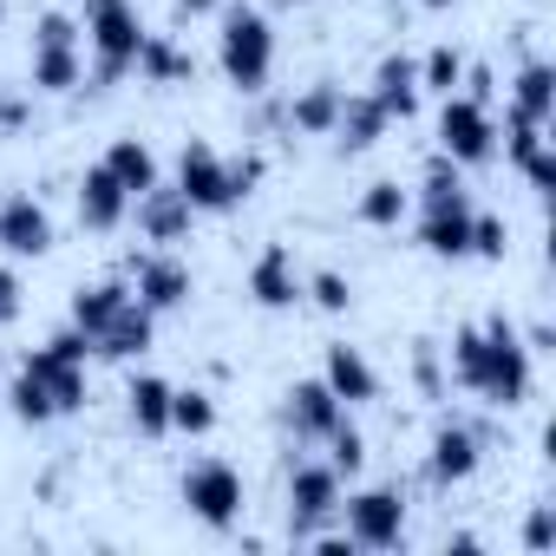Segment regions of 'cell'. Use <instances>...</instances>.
Returning <instances> with one entry per match:
<instances>
[{
  "mask_svg": "<svg viewBox=\"0 0 556 556\" xmlns=\"http://www.w3.org/2000/svg\"><path fill=\"white\" fill-rule=\"evenodd\" d=\"M530 361L536 354L523 348V334L504 315H484V321L452 334V380L465 393H478L484 406H497V413L530 400Z\"/></svg>",
  "mask_w": 556,
  "mask_h": 556,
  "instance_id": "1",
  "label": "cell"
},
{
  "mask_svg": "<svg viewBox=\"0 0 556 556\" xmlns=\"http://www.w3.org/2000/svg\"><path fill=\"white\" fill-rule=\"evenodd\" d=\"M86 47H92V92L118 86L131 66H138V47H144V21L131 0H86V21H79Z\"/></svg>",
  "mask_w": 556,
  "mask_h": 556,
  "instance_id": "2",
  "label": "cell"
},
{
  "mask_svg": "<svg viewBox=\"0 0 556 556\" xmlns=\"http://www.w3.org/2000/svg\"><path fill=\"white\" fill-rule=\"evenodd\" d=\"M216 66L236 92H262L268 73H275V27L255 8H229L223 34H216Z\"/></svg>",
  "mask_w": 556,
  "mask_h": 556,
  "instance_id": "3",
  "label": "cell"
},
{
  "mask_svg": "<svg viewBox=\"0 0 556 556\" xmlns=\"http://www.w3.org/2000/svg\"><path fill=\"white\" fill-rule=\"evenodd\" d=\"M184 510L210 530H236L242 523V471L229 458H197L184 471Z\"/></svg>",
  "mask_w": 556,
  "mask_h": 556,
  "instance_id": "4",
  "label": "cell"
},
{
  "mask_svg": "<svg viewBox=\"0 0 556 556\" xmlns=\"http://www.w3.org/2000/svg\"><path fill=\"white\" fill-rule=\"evenodd\" d=\"M439 151H445L458 170L491 164V157H497V118H491V105H478V99L452 92V99H445V112H439Z\"/></svg>",
  "mask_w": 556,
  "mask_h": 556,
  "instance_id": "5",
  "label": "cell"
},
{
  "mask_svg": "<svg viewBox=\"0 0 556 556\" xmlns=\"http://www.w3.org/2000/svg\"><path fill=\"white\" fill-rule=\"evenodd\" d=\"M354 536V549H400L406 543V497L400 484H374V491H354L341 510H334Z\"/></svg>",
  "mask_w": 556,
  "mask_h": 556,
  "instance_id": "6",
  "label": "cell"
},
{
  "mask_svg": "<svg viewBox=\"0 0 556 556\" xmlns=\"http://www.w3.org/2000/svg\"><path fill=\"white\" fill-rule=\"evenodd\" d=\"M341 510V471L334 465H295L289 471V536L308 543L321 523H334Z\"/></svg>",
  "mask_w": 556,
  "mask_h": 556,
  "instance_id": "7",
  "label": "cell"
},
{
  "mask_svg": "<svg viewBox=\"0 0 556 556\" xmlns=\"http://www.w3.org/2000/svg\"><path fill=\"white\" fill-rule=\"evenodd\" d=\"M177 190L190 197V210H229V203H236V190H229V157H223L216 144L190 138V144L177 151Z\"/></svg>",
  "mask_w": 556,
  "mask_h": 556,
  "instance_id": "8",
  "label": "cell"
},
{
  "mask_svg": "<svg viewBox=\"0 0 556 556\" xmlns=\"http://www.w3.org/2000/svg\"><path fill=\"white\" fill-rule=\"evenodd\" d=\"M341 419H348V406L328 393V380H295V387L282 393V426H289L302 445H321Z\"/></svg>",
  "mask_w": 556,
  "mask_h": 556,
  "instance_id": "9",
  "label": "cell"
},
{
  "mask_svg": "<svg viewBox=\"0 0 556 556\" xmlns=\"http://www.w3.org/2000/svg\"><path fill=\"white\" fill-rule=\"evenodd\" d=\"M249 295H255V308H268V315L302 308V268H295V255H289L282 242H268V249L249 262Z\"/></svg>",
  "mask_w": 556,
  "mask_h": 556,
  "instance_id": "10",
  "label": "cell"
},
{
  "mask_svg": "<svg viewBox=\"0 0 556 556\" xmlns=\"http://www.w3.org/2000/svg\"><path fill=\"white\" fill-rule=\"evenodd\" d=\"M131 295L151 308V315H177V308H190V295H197V282H190V268L177 262V255H144V262H131Z\"/></svg>",
  "mask_w": 556,
  "mask_h": 556,
  "instance_id": "11",
  "label": "cell"
},
{
  "mask_svg": "<svg viewBox=\"0 0 556 556\" xmlns=\"http://www.w3.org/2000/svg\"><path fill=\"white\" fill-rule=\"evenodd\" d=\"M0 249L21 255V262H27V255L40 262V255L53 249V216H47V203H40V197H27V190H21V197L0 203Z\"/></svg>",
  "mask_w": 556,
  "mask_h": 556,
  "instance_id": "12",
  "label": "cell"
},
{
  "mask_svg": "<svg viewBox=\"0 0 556 556\" xmlns=\"http://www.w3.org/2000/svg\"><path fill=\"white\" fill-rule=\"evenodd\" d=\"M131 210H138V229H144V242H184L190 236V223H197V210H190V197L177 190V184H151V190H138L131 197Z\"/></svg>",
  "mask_w": 556,
  "mask_h": 556,
  "instance_id": "13",
  "label": "cell"
},
{
  "mask_svg": "<svg viewBox=\"0 0 556 556\" xmlns=\"http://www.w3.org/2000/svg\"><path fill=\"white\" fill-rule=\"evenodd\" d=\"M478 465H484V445H478V432H471V426H458V419H445V426L432 432V452H426V478H432L439 491H452V484H465Z\"/></svg>",
  "mask_w": 556,
  "mask_h": 556,
  "instance_id": "14",
  "label": "cell"
},
{
  "mask_svg": "<svg viewBox=\"0 0 556 556\" xmlns=\"http://www.w3.org/2000/svg\"><path fill=\"white\" fill-rule=\"evenodd\" d=\"M151 334H157V315L131 295V302H125V308L92 334V354H99V361H138V354L151 348Z\"/></svg>",
  "mask_w": 556,
  "mask_h": 556,
  "instance_id": "15",
  "label": "cell"
},
{
  "mask_svg": "<svg viewBox=\"0 0 556 556\" xmlns=\"http://www.w3.org/2000/svg\"><path fill=\"white\" fill-rule=\"evenodd\" d=\"M321 380H328V393H334L341 406H367V400H380V374H374V361H367L361 348H348V341L328 348Z\"/></svg>",
  "mask_w": 556,
  "mask_h": 556,
  "instance_id": "16",
  "label": "cell"
},
{
  "mask_svg": "<svg viewBox=\"0 0 556 556\" xmlns=\"http://www.w3.org/2000/svg\"><path fill=\"white\" fill-rule=\"evenodd\" d=\"M125 216H131V197H125V184H118L105 164H92V170L79 177V223L105 236V229H118Z\"/></svg>",
  "mask_w": 556,
  "mask_h": 556,
  "instance_id": "17",
  "label": "cell"
},
{
  "mask_svg": "<svg viewBox=\"0 0 556 556\" xmlns=\"http://www.w3.org/2000/svg\"><path fill=\"white\" fill-rule=\"evenodd\" d=\"M374 99H380V112L387 118H413L419 112V60H406V53H387L380 66H374Z\"/></svg>",
  "mask_w": 556,
  "mask_h": 556,
  "instance_id": "18",
  "label": "cell"
},
{
  "mask_svg": "<svg viewBox=\"0 0 556 556\" xmlns=\"http://www.w3.org/2000/svg\"><path fill=\"white\" fill-rule=\"evenodd\" d=\"M387 125H393V118L380 112L374 92H348V99H341V118H334V144H341L348 157H354V151H374V144L387 138Z\"/></svg>",
  "mask_w": 556,
  "mask_h": 556,
  "instance_id": "19",
  "label": "cell"
},
{
  "mask_svg": "<svg viewBox=\"0 0 556 556\" xmlns=\"http://www.w3.org/2000/svg\"><path fill=\"white\" fill-rule=\"evenodd\" d=\"M510 112L530 118V125H549L556 118V66L549 60H523L517 79H510Z\"/></svg>",
  "mask_w": 556,
  "mask_h": 556,
  "instance_id": "20",
  "label": "cell"
},
{
  "mask_svg": "<svg viewBox=\"0 0 556 556\" xmlns=\"http://www.w3.org/2000/svg\"><path fill=\"white\" fill-rule=\"evenodd\" d=\"M341 99H348V86H334V79H315V86H302V92L289 99V125H295L302 138H334Z\"/></svg>",
  "mask_w": 556,
  "mask_h": 556,
  "instance_id": "21",
  "label": "cell"
},
{
  "mask_svg": "<svg viewBox=\"0 0 556 556\" xmlns=\"http://www.w3.org/2000/svg\"><path fill=\"white\" fill-rule=\"evenodd\" d=\"M21 367H27V374L53 393V413H79V406H86V367H79V361H60V354L34 348Z\"/></svg>",
  "mask_w": 556,
  "mask_h": 556,
  "instance_id": "22",
  "label": "cell"
},
{
  "mask_svg": "<svg viewBox=\"0 0 556 556\" xmlns=\"http://www.w3.org/2000/svg\"><path fill=\"white\" fill-rule=\"evenodd\" d=\"M125 302H131V282H125V275H105V282H92V289H79V295H73V328L92 341V334L125 308Z\"/></svg>",
  "mask_w": 556,
  "mask_h": 556,
  "instance_id": "23",
  "label": "cell"
},
{
  "mask_svg": "<svg viewBox=\"0 0 556 556\" xmlns=\"http://www.w3.org/2000/svg\"><path fill=\"white\" fill-rule=\"evenodd\" d=\"M144 86H184L197 66H190V53L170 40V34H144V47H138V66H131Z\"/></svg>",
  "mask_w": 556,
  "mask_h": 556,
  "instance_id": "24",
  "label": "cell"
},
{
  "mask_svg": "<svg viewBox=\"0 0 556 556\" xmlns=\"http://www.w3.org/2000/svg\"><path fill=\"white\" fill-rule=\"evenodd\" d=\"M125 406H131V426H138L144 439H164V432H170V380L138 374V380L125 387Z\"/></svg>",
  "mask_w": 556,
  "mask_h": 556,
  "instance_id": "25",
  "label": "cell"
},
{
  "mask_svg": "<svg viewBox=\"0 0 556 556\" xmlns=\"http://www.w3.org/2000/svg\"><path fill=\"white\" fill-rule=\"evenodd\" d=\"M99 164L125 184V197H138V190H151V184H157V151H151L144 138H112V151H105Z\"/></svg>",
  "mask_w": 556,
  "mask_h": 556,
  "instance_id": "26",
  "label": "cell"
},
{
  "mask_svg": "<svg viewBox=\"0 0 556 556\" xmlns=\"http://www.w3.org/2000/svg\"><path fill=\"white\" fill-rule=\"evenodd\" d=\"M86 86L79 47H34V92H73Z\"/></svg>",
  "mask_w": 556,
  "mask_h": 556,
  "instance_id": "27",
  "label": "cell"
},
{
  "mask_svg": "<svg viewBox=\"0 0 556 556\" xmlns=\"http://www.w3.org/2000/svg\"><path fill=\"white\" fill-rule=\"evenodd\" d=\"M406 210H413V190H406V184H393V177H380V184H367V190H361V210H354V216H361L367 229H400V216H406Z\"/></svg>",
  "mask_w": 556,
  "mask_h": 556,
  "instance_id": "28",
  "label": "cell"
},
{
  "mask_svg": "<svg viewBox=\"0 0 556 556\" xmlns=\"http://www.w3.org/2000/svg\"><path fill=\"white\" fill-rule=\"evenodd\" d=\"M210 426H216V400H210L203 387H170V432L203 439Z\"/></svg>",
  "mask_w": 556,
  "mask_h": 556,
  "instance_id": "29",
  "label": "cell"
},
{
  "mask_svg": "<svg viewBox=\"0 0 556 556\" xmlns=\"http://www.w3.org/2000/svg\"><path fill=\"white\" fill-rule=\"evenodd\" d=\"M458 79H465V53H458V47H432V53L419 60V92L452 99V92H458Z\"/></svg>",
  "mask_w": 556,
  "mask_h": 556,
  "instance_id": "30",
  "label": "cell"
},
{
  "mask_svg": "<svg viewBox=\"0 0 556 556\" xmlns=\"http://www.w3.org/2000/svg\"><path fill=\"white\" fill-rule=\"evenodd\" d=\"M8 406H14V419H21V426H47V419H60V413H53V393H47L27 367H21V374H14V387H8Z\"/></svg>",
  "mask_w": 556,
  "mask_h": 556,
  "instance_id": "31",
  "label": "cell"
},
{
  "mask_svg": "<svg viewBox=\"0 0 556 556\" xmlns=\"http://www.w3.org/2000/svg\"><path fill=\"white\" fill-rule=\"evenodd\" d=\"M302 302H315L321 315H348L354 308V282H348L341 268H321V275H308V282H302Z\"/></svg>",
  "mask_w": 556,
  "mask_h": 556,
  "instance_id": "32",
  "label": "cell"
},
{
  "mask_svg": "<svg viewBox=\"0 0 556 556\" xmlns=\"http://www.w3.org/2000/svg\"><path fill=\"white\" fill-rule=\"evenodd\" d=\"M504 249H510V223H504V216H491V210H471V255L504 262Z\"/></svg>",
  "mask_w": 556,
  "mask_h": 556,
  "instance_id": "33",
  "label": "cell"
},
{
  "mask_svg": "<svg viewBox=\"0 0 556 556\" xmlns=\"http://www.w3.org/2000/svg\"><path fill=\"white\" fill-rule=\"evenodd\" d=\"M321 445H328V465H334L341 478H354V471L367 465V439H361V432H354L348 419H341V426H334V432H328Z\"/></svg>",
  "mask_w": 556,
  "mask_h": 556,
  "instance_id": "34",
  "label": "cell"
},
{
  "mask_svg": "<svg viewBox=\"0 0 556 556\" xmlns=\"http://www.w3.org/2000/svg\"><path fill=\"white\" fill-rule=\"evenodd\" d=\"M34 47H79V21L60 14V8L40 14V21H34Z\"/></svg>",
  "mask_w": 556,
  "mask_h": 556,
  "instance_id": "35",
  "label": "cell"
},
{
  "mask_svg": "<svg viewBox=\"0 0 556 556\" xmlns=\"http://www.w3.org/2000/svg\"><path fill=\"white\" fill-rule=\"evenodd\" d=\"M517 170H523V184H530L536 197H549V190H556V151H549V144H536Z\"/></svg>",
  "mask_w": 556,
  "mask_h": 556,
  "instance_id": "36",
  "label": "cell"
},
{
  "mask_svg": "<svg viewBox=\"0 0 556 556\" xmlns=\"http://www.w3.org/2000/svg\"><path fill=\"white\" fill-rule=\"evenodd\" d=\"M549 543H556V510H549V504H530V517H523V549L543 556Z\"/></svg>",
  "mask_w": 556,
  "mask_h": 556,
  "instance_id": "37",
  "label": "cell"
},
{
  "mask_svg": "<svg viewBox=\"0 0 556 556\" xmlns=\"http://www.w3.org/2000/svg\"><path fill=\"white\" fill-rule=\"evenodd\" d=\"M40 348H47V354H60V361H79V367L92 361V341H86L79 328H60V334H47Z\"/></svg>",
  "mask_w": 556,
  "mask_h": 556,
  "instance_id": "38",
  "label": "cell"
},
{
  "mask_svg": "<svg viewBox=\"0 0 556 556\" xmlns=\"http://www.w3.org/2000/svg\"><path fill=\"white\" fill-rule=\"evenodd\" d=\"M413 380H419L426 393H439V348H432V341L413 348Z\"/></svg>",
  "mask_w": 556,
  "mask_h": 556,
  "instance_id": "39",
  "label": "cell"
},
{
  "mask_svg": "<svg viewBox=\"0 0 556 556\" xmlns=\"http://www.w3.org/2000/svg\"><path fill=\"white\" fill-rule=\"evenodd\" d=\"M255 184H262V157H236V164H229V190H236V203H242Z\"/></svg>",
  "mask_w": 556,
  "mask_h": 556,
  "instance_id": "40",
  "label": "cell"
},
{
  "mask_svg": "<svg viewBox=\"0 0 556 556\" xmlns=\"http://www.w3.org/2000/svg\"><path fill=\"white\" fill-rule=\"evenodd\" d=\"M14 315H21V275L0 268V321H14Z\"/></svg>",
  "mask_w": 556,
  "mask_h": 556,
  "instance_id": "41",
  "label": "cell"
},
{
  "mask_svg": "<svg viewBox=\"0 0 556 556\" xmlns=\"http://www.w3.org/2000/svg\"><path fill=\"white\" fill-rule=\"evenodd\" d=\"M458 86H465V99H478V105H491V92H497L484 66H465V79H458Z\"/></svg>",
  "mask_w": 556,
  "mask_h": 556,
  "instance_id": "42",
  "label": "cell"
},
{
  "mask_svg": "<svg viewBox=\"0 0 556 556\" xmlns=\"http://www.w3.org/2000/svg\"><path fill=\"white\" fill-rule=\"evenodd\" d=\"M14 125H27V105L21 99H0V131H14Z\"/></svg>",
  "mask_w": 556,
  "mask_h": 556,
  "instance_id": "43",
  "label": "cell"
},
{
  "mask_svg": "<svg viewBox=\"0 0 556 556\" xmlns=\"http://www.w3.org/2000/svg\"><path fill=\"white\" fill-rule=\"evenodd\" d=\"M478 549H484L478 536H452V543H445V556H478Z\"/></svg>",
  "mask_w": 556,
  "mask_h": 556,
  "instance_id": "44",
  "label": "cell"
},
{
  "mask_svg": "<svg viewBox=\"0 0 556 556\" xmlns=\"http://www.w3.org/2000/svg\"><path fill=\"white\" fill-rule=\"evenodd\" d=\"M223 0H177V14H216Z\"/></svg>",
  "mask_w": 556,
  "mask_h": 556,
  "instance_id": "45",
  "label": "cell"
},
{
  "mask_svg": "<svg viewBox=\"0 0 556 556\" xmlns=\"http://www.w3.org/2000/svg\"><path fill=\"white\" fill-rule=\"evenodd\" d=\"M419 8H452V0H419Z\"/></svg>",
  "mask_w": 556,
  "mask_h": 556,
  "instance_id": "46",
  "label": "cell"
},
{
  "mask_svg": "<svg viewBox=\"0 0 556 556\" xmlns=\"http://www.w3.org/2000/svg\"><path fill=\"white\" fill-rule=\"evenodd\" d=\"M0 27H8V0H0Z\"/></svg>",
  "mask_w": 556,
  "mask_h": 556,
  "instance_id": "47",
  "label": "cell"
},
{
  "mask_svg": "<svg viewBox=\"0 0 556 556\" xmlns=\"http://www.w3.org/2000/svg\"><path fill=\"white\" fill-rule=\"evenodd\" d=\"M289 8H302V0H289Z\"/></svg>",
  "mask_w": 556,
  "mask_h": 556,
  "instance_id": "48",
  "label": "cell"
}]
</instances>
